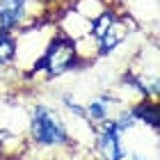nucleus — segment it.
<instances>
[{
  "instance_id": "39448f33",
  "label": "nucleus",
  "mask_w": 160,
  "mask_h": 160,
  "mask_svg": "<svg viewBox=\"0 0 160 160\" xmlns=\"http://www.w3.org/2000/svg\"><path fill=\"white\" fill-rule=\"evenodd\" d=\"M135 28H137L135 18L130 16V14H126V12H119L117 18L112 21V25L108 28V32L96 41V48H98L96 55H108V53H112V50L117 48L119 43L135 30Z\"/></svg>"
},
{
  "instance_id": "1a4fd4ad",
  "label": "nucleus",
  "mask_w": 160,
  "mask_h": 160,
  "mask_svg": "<svg viewBox=\"0 0 160 160\" xmlns=\"http://www.w3.org/2000/svg\"><path fill=\"white\" fill-rule=\"evenodd\" d=\"M110 121H112V126H114V130L117 133H126V130H130L135 126V117H133V112H130V108H123V110H119L114 117H110Z\"/></svg>"
},
{
  "instance_id": "f03ea898",
  "label": "nucleus",
  "mask_w": 160,
  "mask_h": 160,
  "mask_svg": "<svg viewBox=\"0 0 160 160\" xmlns=\"http://www.w3.org/2000/svg\"><path fill=\"white\" fill-rule=\"evenodd\" d=\"M30 142L39 149H67L71 147V133L53 108L37 103L30 114Z\"/></svg>"
},
{
  "instance_id": "f257e3e1",
  "label": "nucleus",
  "mask_w": 160,
  "mask_h": 160,
  "mask_svg": "<svg viewBox=\"0 0 160 160\" xmlns=\"http://www.w3.org/2000/svg\"><path fill=\"white\" fill-rule=\"evenodd\" d=\"M78 64H82V60L78 55V43L71 37H67L64 32H55L46 41L41 57L34 60L30 76L34 78L37 73H46V78H60L67 71L76 69Z\"/></svg>"
},
{
  "instance_id": "0eeeda50",
  "label": "nucleus",
  "mask_w": 160,
  "mask_h": 160,
  "mask_svg": "<svg viewBox=\"0 0 160 160\" xmlns=\"http://www.w3.org/2000/svg\"><path fill=\"white\" fill-rule=\"evenodd\" d=\"M114 103H117V101L110 98V96H101V98H96V101H92V103H87V105H85L87 121H89L92 126H96V123L110 119V117H112V105H114Z\"/></svg>"
},
{
  "instance_id": "7ed1b4c3",
  "label": "nucleus",
  "mask_w": 160,
  "mask_h": 160,
  "mask_svg": "<svg viewBox=\"0 0 160 160\" xmlns=\"http://www.w3.org/2000/svg\"><path fill=\"white\" fill-rule=\"evenodd\" d=\"M37 0H0V30L18 34L43 23V12H32Z\"/></svg>"
},
{
  "instance_id": "6e6552de",
  "label": "nucleus",
  "mask_w": 160,
  "mask_h": 160,
  "mask_svg": "<svg viewBox=\"0 0 160 160\" xmlns=\"http://www.w3.org/2000/svg\"><path fill=\"white\" fill-rule=\"evenodd\" d=\"M16 62V34L0 30V67H12Z\"/></svg>"
},
{
  "instance_id": "9b49d317",
  "label": "nucleus",
  "mask_w": 160,
  "mask_h": 160,
  "mask_svg": "<svg viewBox=\"0 0 160 160\" xmlns=\"http://www.w3.org/2000/svg\"><path fill=\"white\" fill-rule=\"evenodd\" d=\"M133 160H142V158H133Z\"/></svg>"
},
{
  "instance_id": "423d86ee",
  "label": "nucleus",
  "mask_w": 160,
  "mask_h": 160,
  "mask_svg": "<svg viewBox=\"0 0 160 160\" xmlns=\"http://www.w3.org/2000/svg\"><path fill=\"white\" fill-rule=\"evenodd\" d=\"M130 112H133L135 121H142V123H147V126H151L153 130H158V126H160V108H158L156 98H140L130 108Z\"/></svg>"
},
{
  "instance_id": "20e7f679",
  "label": "nucleus",
  "mask_w": 160,
  "mask_h": 160,
  "mask_svg": "<svg viewBox=\"0 0 160 160\" xmlns=\"http://www.w3.org/2000/svg\"><path fill=\"white\" fill-rule=\"evenodd\" d=\"M94 149L101 160H123L126 149L121 144V133H117L110 119L94 126Z\"/></svg>"
},
{
  "instance_id": "9d476101",
  "label": "nucleus",
  "mask_w": 160,
  "mask_h": 160,
  "mask_svg": "<svg viewBox=\"0 0 160 160\" xmlns=\"http://www.w3.org/2000/svg\"><path fill=\"white\" fill-rule=\"evenodd\" d=\"M41 2L43 5H46L48 7V9H64V7H69L71 5V0H41Z\"/></svg>"
}]
</instances>
